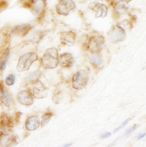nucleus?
Masks as SVG:
<instances>
[{
	"instance_id": "cd10ccee",
	"label": "nucleus",
	"mask_w": 146,
	"mask_h": 147,
	"mask_svg": "<svg viewBox=\"0 0 146 147\" xmlns=\"http://www.w3.org/2000/svg\"><path fill=\"white\" fill-rule=\"evenodd\" d=\"M146 135V133L145 134H141L138 137V140H140V139H143V138L145 137V136Z\"/></svg>"
},
{
	"instance_id": "f3484780",
	"label": "nucleus",
	"mask_w": 146,
	"mask_h": 147,
	"mask_svg": "<svg viewBox=\"0 0 146 147\" xmlns=\"http://www.w3.org/2000/svg\"><path fill=\"white\" fill-rule=\"evenodd\" d=\"M0 101L6 107H10L11 105V100L10 94L4 88L3 84L0 82Z\"/></svg>"
},
{
	"instance_id": "9b49d317",
	"label": "nucleus",
	"mask_w": 146,
	"mask_h": 147,
	"mask_svg": "<svg viewBox=\"0 0 146 147\" xmlns=\"http://www.w3.org/2000/svg\"><path fill=\"white\" fill-rule=\"evenodd\" d=\"M14 126L12 119L7 114L3 113L0 119L1 132L3 133H9L11 131Z\"/></svg>"
},
{
	"instance_id": "f03ea898",
	"label": "nucleus",
	"mask_w": 146,
	"mask_h": 147,
	"mask_svg": "<svg viewBox=\"0 0 146 147\" xmlns=\"http://www.w3.org/2000/svg\"><path fill=\"white\" fill-rule=\"evenodd\" d=\"M38 60V55L34 52H29L21 56L18 61L17 70L19 72L28 71L32 64Z\"/></svg>"
},
{
	"instance_id": "9d476101",
	"label": "nucleus",
	"mask_w": 146,
	"mask_h": 147,
	"mask_svg": "<svg viewBox=\"0 0 146 147\" xmlns=\"http://www.w3.org/2000/svg\"><path fill=\"white\" fill-rule=\"evenodd\" d=\"M104 44V38L100 36H94L88 41V48L92 52L99 51Z\"/></svg>"
},
{
	"instance_id": "1a4fd4ad",
	"label": "nucleus",
	"mask_w": 146,
	"mask_h": 147,
	"mask_svg": "<svg viewBox=\"0 0 146 147\" xmlns=\"http://www.w3.org/2000/svg\"><path fill=\"white\" fill-rule=\"evenodd\" d=\"M33 94L27 90H24L17 93V101L22 105L25 106H30L34 103V98Z\"/></svg>"
},
{
	"instance_id": "20e7f679",
	"label": "nucleus",
	"mask_w": 146,
	"mask_h": 147,
	"mask_svg": "<svg viewBox=\"0 0 146 147\" xmlns=\"http://www.w3.org/2000/svg\"><path fill=\"white\" fill-rule=\"evenodd\" d=\"M47 0H30L28 7L33 14L36 17H41L45 12Z\"/></svg>"
},
{
	"instance_id": "2eb2a0df",
	"label": "nucleus",
	"mask_w": 146,
	"mask_h": 147,
	"mask_svg": "<svg viewBox=\"0 0 146 147\" xmlns=\"http://www.w3.org/2000/svg\"><path fill=\"white\" fill-rule=\"evenodd\" d=\"M61 42L62 44L71 47L75 44V34L72 31L63 32L61 35Z\"/></svg>"
},
{
	"instance_id": "423d86ee",
	"label": "nucleus",
	"mask_w": 146,
	"mask_h": 147,
	"mask_svg": "<svg viewBox=\"0 0 146 147\" xmlns=\"http://www.w3.org/2000/svg\"><path fill=\"white\" fill-rule=\"evenodd\" d=\"M109 38L111 42L113 43L122 42L126 38V31L121 25H115L110 32Z\"/></svg>"
},
{
	"instance_id": "4468645a",
	"label": "nucleus",
	"mask_w": 146,
	"mask_h": 147,
	"mask_svg": "<svg viewBox=\"0 0 146 147\" xmlns=\"http://www.w3.org/2000/svg\"><path fill=\"white\" fill-rule=\"evenodd\" d=\"M25 128L29 131H34L38 129L41 125L39 117L33 116L28 117L25 121Z\"/></svg>"
},
{
	"instance_id": "5701e85b",
	"label": "nucleus",
	"mask_w": 146,
	"mask_h": 147,
	"mask_svg": "<svg viewBox=\"0 0 146 147\" xmlns=\"http://www.w3.org/2000/svg\"><path fill=\"white\" fill-rule=\"evenodd\" d=\"M62 100V94L61 93H57L53 97V100L56 104L60 103Z\"/></svg>"
},
{
	"instance_id": "bb28decb",
	"label": "nucleus",
	"mask_w": 146,
	"mask_h": 147,
	"mask_svg": "<svg viewBox=\"0 0 146 147\" xmlns=\"http://www.w3.org/2000/svg\"><path fill=\"white\" fill-rule=\"evenodd\" d=\"M111 135V134L110 132H105L104 134H103L101 136V137H102V138H103V139H104V138H109Z\"/></svg>"
},
{
	"instance_id": "aec40b11",
	"label": "nucleus",
	"mask_w": 146,
	"mask_h": 147,
	"mask_svg": "<svg viewBox=\"0 0 146 147\" xmlns=\"http://www.w3.org/2000/svg\"><path fill=\"white\" fill-rule=\"evenodd\" d=\"M53 116V113L50 112L44 114L42 117V120L41 121V127H44V126H45L50 121Z\"/></svg>"
},
{
	"instance_id": "412c9836",
	"label": "nucleus",
	"mask_w": 146,
	"mask_h": 147,
	"mask_svg": "<svg viewBox=\"0 0 146 147\" xmlns=\"http://www.w3.org/2000/svg\"><path fill=\"white\" fill-rule=\"evenodd\" d=\"M15 81V76L13 74H10L6 77V79L5 80V83L7 86H11L14 84Z\"/></svg>"
},
{
	"instance_id": "7ed1b4c3",
	"label": "nucleus",
	"mask_w": 146,
	"mask_h": 147,
	"mask_svg": "<svg viewBox=\"0 0 146 147\" xmlns=\"http://www.w3.org/2000/svg\"><path fill=\"white\" fill-rule=\"evenodd\" d=\"M75 7L76 5L73 0H58L56 10L59 15L66 16Z\"/></svg>"
},
{
	"instance_id": "dca6fc26",
	"label": "nucleus",
	"mask_w": 146,
	"mask_h": 147,
	"mask_svg": "<svg viewBox=\"0 0 146 147\" xmlns=\"http://www.w3.org/2000/svg\"><path fill=\"white\" fill-rule=\"evenodd\" d=\"M74 58L72 55L68 53L61 55L59 59V63L64 68H70L74 64Z\"/></svg>"
},
{
	"instance_id": "f257e3e1",
	"label": "nucleus",
	"mask_w": 146,
	"mask_h": 147,
	"mask_svg": "<svg viewBox=\"0 0 146 147\" xmlns=\"http://www.w3.org/2000/svg\"><path fill=\"white\" fill-rule=\"evenodd\" d=\"M58 52L56 48H50L45 51L41 60L42 67L46 69H53L59 64Z\"/></svg>"
},
{
	"instance_id": "ddd939ff",
	"label": "nucleus",
	"mask_w": 146,
	"mask_h": 147,
	"mask_svg": "<svg viewBox=\"0 0 146 147\" xmlns=\"http://www.w3.org/2000/svg\"><path fill=\"white\" fill-rule=\"evenodd\" d=\"M16 142L15 137L9 133L1 132L0 134V146L3 147H9L14 144Z\"/></svg>"
},
{
	"instance_id": "c85d7f7f",
	"label": "nucleus",
	"mask_w": 146,
	"mask_h": 147,
	"mask_svg": "<svg viewBox=\"0 0 146 147\" xmlns=\"http://www.w3.org/2000/svg\"><path fill=\"white\" fill-rule=\"evenodd\" d=\"M119 1H126V2H130V1H131L132 0H119Z\"/></svg>"
},
{
	"instance_id": "a211bd4d",
	"label": "nucleus",
	"mask_w": 146,
	"mask_h": 147,
	"mask_svg": "<svg viewBox=\"0 0 146 147\" xmlns=\"http://www.w3.org/2000/svg\"><path fill=\"white\" fill-rule=\"evenodd\" d=\"M114 10L119 14H126L129 13V6L128 2L123 1H119L114 6Z\"/></svg>"
},
{
	"instance_id": "b1692460",
	"label": "nucleus",
	"mask_w": 146,
	"mask_h": 147,
	"mask_svg": "<svg viewBox=\"0 0 146 147\" xmlns=\"http://www.w3.org/2000/svg\"><path fill=\"white\" fill-rule=\"evenodd\" d=\"M9 5V2L6 0H0V12L5 10Z\"/></svg>"
},
{
	"instance_id": "4be33fe9",
	"label": "nucleus",
	"mask_w": 146,
	"mask_h": 147,
	"mask_svg": "<svg viewBox=\"0 0 146 147\" xmlns=\"http://www.w3.org/2000/svg\"><path fill=\"white\" fill-rule=\"evenodd\" d=\"M91 61L92 63L96 66L100 65L102 63V59L98 55H93L91 57Z\"/></svg>"
},
{
	"instance_id": "a878e982",
	"label": "nucleus",
	"mask_w": 146,
	"mask_h": 147,
	"mask_svg": "<svg viewBox=\"0 0 146 147\" xmlns=\"http://www.w3.org/2000/svg\"><path fill=\"white\" fill-rule=\"evenodd\" d=\"M138 127V125H134V126H133V127H131V128H130L127 132H126V135H127V136H128V135H130L132 132H133L134 131H135L137 129V128Z\"/></svg>"
},
{
	"instance_id": "6e6552de",
	"label": "nucleus",
	"mask_w": 146,
	"mask_h": 147,
	"mask_svg": "<svg viewBox=\"0 0 146 147\" xmlns=\"http://www.w3.org/2000/svg\"><path fill=\"white\" fill-rule=\"evenodd\" d=\"M48 94V89L42 82L37 80L33 83V96L34 98L42 99L46 97Z\"/></svg>"
},
{
	"instance_id": "6ab92c4d",
	"label": "nucleus",
	"mask_w": 146,
	"mask_h": 147,
	"mask_svg": "<svg viewBox=\"0 0 146 147\" xmlns=\"http://www.w3.org/2000/svg\"><path fill=\"white\" fill-rule=\"evenodd\" d=\"M10 49L9 48L6 49V50L5 51L3 54L2 55L0 59V70L2 71H3L6 68L7 62L10 57Z\"/></svg>"
},
{
	"instance_id": "0eeeda50",
	"label": "nucleus",
	"mask_w": 146,
	"mask_h": 147,
	"mask_svg": "<svg viewBox=\"0 0 146 147\" xmlns=\"http://www.w3.org/2000/svg\"><path fill=\"white\" fill-rule=\"evenodd\" d=\"M88 8L95 12V18H104L108 13V7L104 3L92 2L88 5Z\"/></svg>"
},
{
	"instance_id": "393cba45",
	"label": "nucleus",
	"mask_w": 146,
	"mask_h": 147,
	"mask_svg": "<svg viewBox=\"0 0 146 147\" xmlns=\"http://www.w3.org/2000/svg\"><path fill=\"white\" fill-rule=\"evenodd\" d=\"M130 119H127V120H126V121H125L123 123H122L121 124V125H120L119 127H118L117 128H116L115 129H114V132H118V131H119L120 129H122L125 125H126L127 124V123H129V120H130Z\"/></svg>"
},
{
	"instance_id": "f8f14e48",
	"label": "nucleus",
	"mask_w": 146,
	"mask_h": 147,
	"mask_svg": "<svg viewBox=\"0 0 146 147\" xmlns=\"http://www.w3.org/2000/svg\"><path fill=\"white\" fill-rule=\"evenodd\" d=\"M32 26L30 24H22L13 27L11 33L21 37H25L31 30Z\"/></svg>"
},
{
	"instance_id": "39448f33",
	"label": "nucleus",
	"mask_w": 146,
	"mask_h": 147,
	"mask_svg": "<svg viewBox=\"0 0 146 147\" xmlns=\"http://www.w3.org/2000/svg\"><path fill=\"white\" fill-rule=\"evenodd\" d=\"M88 79V75L86 71L83 70L79 71L73 76V88L78 90H81L84 88L87 85Z\"/></svg>"
}]
</instances>
